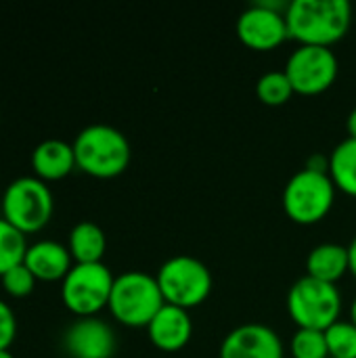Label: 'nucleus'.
Here are the masks:
<instances>
[{
    "label": "nucleus",
    "instance_id": "15",
    "mask_svg": "<svg viewBox=\"0 0 356 358\" xmlns=\"http://www.w3.org/2000/svg\"><path fill=\"white\" fill-rule=\"evenodd\" d=\"M31 168L44 182L65 178L73 168H78L73 145L61 138H46L38 143L31 151Z\"/></svg>",
    "mask_w": 356,
    "mask_h": 358
},
{
    "label": "nucleus",
    "instance_id": "9",
    "mask_svg": "<svg viewBox=\"0 0 356 358\" xmlns=\"http://www.w3.org/2000/svg\"><path fill=\"white\" fill-rule=\"evenodd\" d=\"M338 57L329 46H306L300 44L285 63V73L300 94L325 92L338 78Z\"/></svg>",
    "mask_w": 356,
    "mask_h": 358
},
{
    "label": "nucleus",
    "instance_id": "13",
    "mask_svg": "<svg viewBox=\"0 0 356 358\" xmlns=\"http://www.w3.org/2000/svg\"><path fill=\"white\" fill-rule=\"evenodd\" d=\"M149 340L164 352H176L185 348L193 336V323L189 310L172 304H164L153 321L147 325Z\"/></svg>",
    "mask_w": 356,
    "mask_h": 358
},
{
    "label": "nucleus",
    "instance_id": "10",
    "mask_svg": "<svg viewBox=\"0 0 356 358\" xmlns=\"http://www.w3.org/2000/svg\"><path fill=\"white\" fill-rule=\"evenodd\" d=\"M237 36L254 50L277 48L285 38H290L285 13L273 10L258 0L237 17Z\"/></svg>",
    "mask_w": 356,
    "mask_h": 358
},
{
    "label": "nucleus",
    "instance_id": "18",
    "mask_svg": "<svg viewBox=\"0 0 356 358\" xmlns=\"http://www.w3.org/2000/svg\"><path fill=\"white\" fill-rule=\"evenodd\" d=\"M329 176L336 189L356 197V138H344L329 153Z\"/></svg>",
    "mask_w": 356,
    "mask_h": 358
},
{
    "label": "nucleus",
    "instance_id": "17",
    "mask_svg": "<svg viewBox=\"0 0 356 358\" xmlns=\"http://www.w3.org/2000/svg\"><path fill=\"white\" fill-rule=\"evenodd\" d=\"M67 248L71 252V258L80 264L103 262V254L107 250L105 231L97 222L82 220L71 229Z\"/></svg>",
    "mask_w": 356,
    "mask_h": 358
},
{
    "label": "nucleus",
    "instance_id": "28",
    "mask_svg": "<svg viewBox=\"0 0 356 358\" xmlns=\"http://www.w3.org/2000/svg\"><path fill=\"white\" fill-rule=\"evenodd\" d=\"M0 358H15L8 350H0Z\"/></svg>",
    "mask_w": 356,
    "mask_h": 358
},
{
    "label": "nucleus",
    "instance_id": "19",
    "mask_svg": "<svg viewBox=\"0 0 356 358\" xmlns=\"http://www.w3.org/2000/svg\"><path fill=\"white\" fill-rule=\"evenodd\" d=\"M27 252L25 235L0 216V277L21 264Z\"/></svg>",
    "mask_w": 356,
    "mask_h": 358
},
{
    "label": "nucleus",
    "instance_id": "4",
    "mask_svg": "<svg viewBox=\"0 0 356 358\" xmlns=\"http://www.w3.org/2000/svg\"><path fill=\"white\" fill-rule=\"evenodd\" d=\"M342 296L338 285L315 277H300L287 292V313L298 329L325 331L340 321Z\"/></svg>",
    "mask_w": 356,
    "mask_h": 358
},
{
    "label": "nucleus",
    "instance_id": "12",
    "mask_svg": "<svg viewBox=\"0 0 356 358\" xmlns=\"http://www.w3.org/2000/svg\"><path fill=\"white\" fill-rule=\"evenodd\" d=\"M63 348L71 358H111L115 334L103 319L80 317L63 334Z\"/></svg>",
    "mask_w": 356,
    "mask_h": 358
},
{
    "label": "nucleus",
    "instance_id": "20",
    "mask_svg": "<svg viewBox=\"0 0 356 358\" xmlns=\"http://www.w3.org/2000/svg\"><path fill=\"white\" fill-rule=\"evenodd\" d=\"M256 94L264 105L279 107L292 99L294 86L283 69H273V71H266L260 76V80L256 84Z\"/></svg>",
    "mask_w": 356,
    "mask_h": 358
},
{
    "label": "nucleus",
    "instance_id": "27",
    "mask_svg": "<svg viewBox=\"0 0 356 358\" xmlns=\"http://www.w3.org/2000/svg\"><path fill=\"white\" fill-rule=\"evenodd\" d=\"M350 321L356 325V298L355 302H353V308H350Z\"/></svg>",
    "mask_w": 356,
    "mask_h": 358
},
{
    "label": "nucleus",
    "instance_id": "23",
    "mask_svg": "<svg viewBox=\"0 0 356 358\" xmlns=\"http://www.w3.org/2000/svg\"><path fill=\"white\" fill-rule=\"evenodd\" d=\"M0 281H2L4 292H6L8 296H13V298H25V296H29V294L34 292V287H36V277L31 275V271H29L23 262L17 264V266H13L10 271H6V273L0 277Z\"/></svg>",
    "mask_w": 356,
    "mask_h": 358
},
{
    "label": "nucleus",
    "instance_id": "21",
    "mask_svg": "<svg viewBox=\"0 0 356 358\" xmlns=\"http://www.w3.org/2000/svg\"><path fill=\"white\" fill-rule=\"evenodd\" d=\"M329 358H356V325L353 321H336L325 329Z\"/></svg>",
    "mask_w": 356,
    "mask_h": 358
},
{
    "label": "nucleus",
    "instance_id": "5",
    "mask_svg": "<svg viewBox=\"0 0 356 358\" xmlns=\"http://www.w3.org/2000/svg\"><path fill=\"white\" fill-rule=\"evenodd\" d=\"M0 206L2 218L27 235L48 224L55 199L48 185L38 176H19L4 189Z\"/></svg>",
    "mask_w": 356,
    "mask_h": 358
},
{
    "label": "nucleus",
    "instance_id": "26",
    "mask_svg": "<svg viewBox=\"0 0 356 358\" xmlns=\"http://www.w3.org/2000/svg\"><path fill=\"white\" fill-rule=\"evenodd\" d=\"M348 258H350V273L356 277V237L348 245Z\"/></svg>",
    "mask_w": 356,
    "mask_h": 358
},
{
    "label": "nucleus",
    "instance_id": "3",
    "mask_svg": "<svg viewBox=\"0 0 356 358\" xmlns=\"http://www.w3.org/2000/svg\"><path fill=\"white\" fill-rule=\"evenodd\" d=\"M166 304L159 283L145 271H126L115 277L109 310L126 327H147Z\"/></svg>",
    "mask_w": 356,
    "mask_h": 358
},
{
    "label": "nucleus",
    "instance_id": "16",
    "mask_svg": "<svg viewBox=\"0 0 356 358\" xmlns=\"http://www.w3.org/2000/svg\"><path fill=\"white\" fill-rule=\"evenodd\" d=\"M306 271L308 277L336 285L350 271L348 248L340 243H321L313 248L306 258Z\"/></svg>",
    "mask_w": 356,
    "mask_h": 358
},
{
    "label": "nucleus",
    "instance_id": "24",
    "mask_svg": "<svg viewBox=\"0 0 356 358\" xmlns=\"http://www.w3.org/2000/svg\"><path fill=\"white\" fill-rule=\"evenodd\" d=\"M17 336V319L13 308L0 300V350H8V346L13 344Z\"/></svg>",
    "mask_w": 356,
    "mask_h": 358
},
{
    "label": "nucleus",
    "instance_id": "14",
    "mask_svg": "<svg viewBox=\"0 0 356 358\" xmlns=\"http://www.w3.org/2000/svg\"><path fill=\"white\" fill-rule=\"evenodd\" d=\"M71 252L67 245L52 241V239H40L31 245H27L23 264L31 271L36 279L42 281H63L69 273L71 264Z\"/></svg>",
    "mask_w": 356,
    "mask_h": 358
},
{
    "label": "nucleus",
    "instance_id": "22",
    "mask_svg": "<svg viewBox=\"0 0 356 358\" xmlns=\"http://www.w3.org/2000/svg\"><path fill=\"white\" fill-rule=\"evenodd\" d=\"M290 350L294 358H329L325 331L317 329H298L292 336Z\"/></svg>",
    "mask_w": 356,
    "mask_h": 358
},
{
    "label": "nucleus",
    "instance_id": "11",
    "mask_svg": "<svg viewBox=\"0 0 356 358\" xmlns=\"http://www.w3.org/2000/svg\"><path fill=\"white\" fill-rule=\"evenodd\" d=\"M218 358H283V342L269 325L245 323L225 336Z\"/></svg>",
    "mask_w": 356,
    "mask_h": 358
},
{
    "label": "nucleus",
    "instance_id": "7",
    "mask_svg": "<svg viewBox=\"0 0 356 358\" xmlns=\"http://www.w3.org/2000/svg\"><path fill=\"white\" fill-rule=\"evenodd\" d=\"M166 304L185 310L204 304L212 292V273L195 256H172L155 275Z\"/></svg>",
    "mask_w": 356,
    "mask_h": 358
},
{
    "label": "nucleus",
    "instance_id": "25",
    "mask_svg": "<svg viewBox=\"0 0 356 358\" xmlns=\"http://www.w3.org/2000/svg\"><path fill=\"white\" fill-rule=\"evenodd\" d=\"M346 130H348V136L356 138V105L355 109L348 113V120H346Z\"/></svg>",
    "mask_w": 356,
    "mask_h": 358
},
{
    "label": "nucleus",
    "instance_id": "8",
    "mask_svg": "<svg viewBox=\"0 0 356 358\" xmlns=\"http://www.w3.org/2000/svg\"><path fill=\"white\" fill-rule=\"evenodd\" d=\"M115 277L103 262H76L61 281L63 304L78 317H94L109 306Z\"/></svg>",
    "mask_w": 356,
    "mask_h": 358
},
{
    "label": "nucleus",
    "instance_id": "2",
    "mask_svg": "<svg viewBox=\"0 0 356 358\" xmlns=\"http://www.w3.org/2000/svg\"><path fill=\"white\" fill-rule=\"evenodd\" d=\"M76 166L94 178L120 176L130 164L126 134L109 124H90L73 138Z\"/></svg>",
    "mask_w": 356,
    "mask_h": 358
},
{
    "label": "nucleus",
    "instance_id": "1",
    "mask_svg": "<svg viewBox=\"0 0 356 358\" xmlns=\"http://www.w3.org/2000/svg\"><path fill=\"white\" fill-rule=\"evenodd\" d=\"M290 38L306 46H329L346 36L353 23L348 0H292L285 10Z\"/></svg>",
    "mask_w": 356,
    "mask_h": 358
},
{
    "label": "nucleus",
    "instance_id": "6",
    "mask_svg": "<svg viewBox=\"0 0 356 358\" xmlns=\"http://www.w3.org/2000/svg\"><path fill=\"white\" fill-rule=\"evenodd\" d=\"M336 185L327 172L298 170L283 189L285 214L298 224H317L334 208Z\"/></svg>",
    "mask_w": 356,
    "mask_h": 358
}]
</instances>
